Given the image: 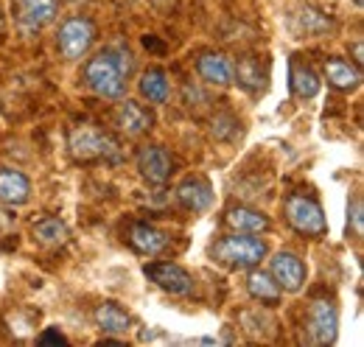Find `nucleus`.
Returning a JSON list of instances; mask_svg holds the SVG:
<instances>
[{
    "instance_id": "obj_1",
    "label": "nucleus",
    "mask_w": 364,
    "mask_h": 347,
    "mask_svg": "<svg viewBox=\"0 0 364 347\" xmlns=\"http://www.w3.org/2000/svg\"><path fill=\"white\" fill-rule=\"evenodd\" d=\"M132 53L121 45L95 53L85 68V82L101 98H121L127 90V76L132 73Z\"/></svg>"
},
{
    "instance_id": "obj_2",
    "label": "nucleus",
    "mask_w": 364,
    "mask_h": 347,
    "mask_svg": "<svg viewBox=\"0 0 364 347\" xmlns=\"http://www.w3.org/2000/svg\"><path fill=\"white\" fill-rule=\"evenodd\" d=\"M70 154L79 163H92V160H107V163H118L121 160V146L115 137H109L107 132L82 127V129L70 132Z\"/></svg>"
},
{
    "instance_id": "obj_3",
    "label": "nucleus",
    "mask_w": 364,
    "mask_h": 347,
    "mask_svg": "<svg viewBox=\"0 0 364 347\" xmlns=\"http://www.w3.org/2000/svg\"><path fill=\"white\" fill-rule=\"evenodd\" d=\"M213 255L222 260L225 266L232 269H250L255 263H261L267 255V241L252 238L250 233L244 235H228L213 247Z\"/></svg>"
},
{
    "instance_id": "obj_4",
    "label": "nucleus",
    "mask_w": 364,
    "mask_h": 347,
    "mask_svg": "<svg viewBox=\"0 0 364 347\" xmlns=\"http://www.w3.org/2000/svg\"><path fill=\"white\" fill-rule=\"evenodd\" d=\"M286 218L303 235H314L317 238V235H325V230H328V221H325L319 202L306 196V193H291L286 199Z\"/></svg>"
},
{
    "instance_id": "obj_5",
    "label": "nucleus",
    "mask_w": 364,
    "mask_h": 347,
    "mask_svg": "<svg viewBox=\"0 0 364 347\" xmlns=\"http://www.w3.org/2000/svg\"><path fill=\"white\" fill-rule=\"evenodd\" d=\"M56 43H59V50L65 59H82L95 43V26L87 17H73V20L62 23Z\"/></svg>"
},
{
    "instance_id": "obj_6",
    "label": "nucleus",
    "mask_w": 364,
    "mask_h": 347,
    "mask_svg": "<svg viewBox=\"0 0 364 347\" xmlns=\"http://www.w3.org/2000/svg\"><path fill=\"white\" fill-rule=\"evenodd\" d=\"M143 272L154 286H160L163 292H168L174 297H185L193 292V277L177 263H149Z\"/></svg>"
},
{
    "instance_id": "obj_7",
    "label": "nucleus",
    "mask_w": 364,
    "mask_h": 347,
    "mask_svg": "<svg viewBox=\"0 0 364 347\" xmlns=\"http://www.w3.org/2000/svg\"><path fill=\"white\" fill-rule=\"evenodd\" d=\"M137 171L149 185H163L174 171V157L163 146H143L137 154Z\"/></svg>"
},
{
    "instance_id": "obj_8",
    "label": "nucleus",
    "mask_w": 364,
    "mask_h": 347,
    "mask_svg": "<svg viewBox=\"0 0 364 347\" xmlns=\"http://www.w3.org/2000/svg\"><path fill=\"white\" fill-rule=\"evenodd\" d=\"M336 331H339V314L333 303L317 300L309 308V333L314 345H331L336 342Z\"/></svg>"
},
{
    "instance_id": "obj_9",
    "label": "nucleus",
    "mask_w": 364,
    "mask_h": 347,
    "mask_svg": "<svg viewBox=\"0 0 364 347\" xmlns=\"http://www.w3.org/2000/svg\"><path fill=\"white\" fill-rule=\"evenodd\" d=\"M269 274L283 292H300L303 283H306V263L294 252H277L272 258V272Z\"/></svg>"
},
{
    "instance_id": "obj_10",
    "label": "nucleus",
    "mask_w": 364,
    "mask_h": 347,
    "mask_svg": "<svg viewBox=\"0 0 364 347\" xmlns=\"http://www.w3.org/2000/svg\"><path fill=\"white\" fill-rule=\"evenodd\" d=\"M196 70L208 85L216 87H228L235 79V65L225 53H202L199 62H196Z\"/></svg>"
},
{
    "instance_id": "obj_11",
    "label": "nucleus",
    "mask_w": 364,
    "mask_h": 347,
    "mask_svg": "<svg viewBox=\"0 0 364 347\" xmlns=\"http://www.w3.org/2000/svg\"><path fill=\"white\" fill-rule=\"evenodd\" d=\"M177 199L188 210L202 213V210H208L213 205V188H210V182L205 176H191L177 188Z\"/></svg>"
},
{
    "instance_id": "obj_12",
    "label": "nucleus",
    "mask_w": 364,
    "mask_h": 347,
    "mask_svg": "<svg viewBox=\"0 0 364 347\" xmlns=\"http://www.w3.org/2000/svg\"><path fill=\"white\" fill-rule=\"evenodd\" d=\"M31 196L28 176L14 169H0V202L6 205H26Z\"/></svg>"
},
{
    "instance_id": "obj_13",
    "label": "nucleus",
    "mask_w": 364,
    "mask_h": 347,
    "mask_svg": "<svg viewBox=\"0 0 364 347\" xmlns=\"http://www.w3.org/2000/svg\"><path fill=\"white\" fill-rule=\"evenodd\" d=\"M151 124H154V115L143 104H137V101H124L121 104V110H118V127L127 132L129 137H137V134L149 132Z\"/></svg>"
},
{
    "instance_id": "obj_14",
    "label": "nucleus",
    "mask_w": 364,
    "mask_h": 347,
    "mask_svg": "<svg viewBox=\"0 0 364 347\" xmlns=\"http://www.w3.org/2000/svg\"><path fill=\"white\" fill-rule=\"evenodd\" d=\"M129 244L143 255H160L168 247V238H166V233H160L151 224H135L129 233Z\"/></svg>"
},
{
    "instance_id": "obj_15",
    "label": "nucleus",
    "mask_w": 364,
    "mask_h": 347,
    "mask_svg": "<svg viewBox=\"0 0 364 347\" xmlns=\"http://www.w3.org/2000/svg\"><path fill=\"white\" fill-rule=\"evenodd\" d=\"M228 224L235 233H250V235H261L269 230V218L264 216L261 210L252 208H232L228 210Z\"/></svg>"
},
{
    "instance_id": "obj_16",
    "label": "nucleus",
    "mask_w": 364,
    "mask_h": 347,
    "mask_svg": "<svg viewBox=\"0 0 364 347\" xmlns=\"http://www.w3.org/2000/svg\"><path fill=\"white\" fill-rule=\"evenodd\" d=\"M95 322H98V328H101L104 333H127L129 325H132L129 314L118 303H109V300L95 308Z\"/></svg>"
},
{
    "instance_id": "obj_17",
    "label": "nucleus",
    "mask_w": 364,
    "mask_h": 347,
    "mask_svg": "<svg viewBox=\"0 0 364 347\" xmlns=\"http://www.w3.org/2000/svg\"><path fill=\"white\" fill-rule=\"evenodd\" d=\"M325 76H328V82L336 87V90H356L359 82H362L359 68L350 65V62H345V59H336V56L325 62Z\"/></svg>"
},
{
    "instance_id": "obj_18",
    "label": "nucleus",
    "mask_w": 364,
    "mask_h": 347,
    "mask_svg": "<svg viewBox=\"0 0 364 347\" xmlns=\"http://www.w3.org/2000/svg\"><path fill=\"white\" fill-rule=\"evenodd\" d=\"M247 289H250V294L255 297V300H261V303L267 305H277L280 303V297H283V289L274 283V277L269 272H250V277H247Z\"/></svg>"
},
{
    "instance_id": "obj_19",
    "label": "nucleus",
    "mask_w": 364,
    "mask_h": 347,
    "mask_svg": "<svg viewBox=\"0 0 364 347\" xmlns=\"http://www.w3.org/2000/svg\"><path fill=\"white\" fill-rule=\"evenodd\" d=\"M23 23L31 28H43L56 17V0H17Z\"/></svg>"
},
{
    "instance_id": "obj_20",
    "label": "nucleus",
    "mask_w": 364,
    "mask_h": 347,
    "mask_svg": "<svg viewBox=\"0 0 364 347\" xmlns=\"http://www.w3.org/2000/svg\"><path fill=\"white\" fill-rule=\"evenodd\" d=\"M289 79H291V90H294V95L297 98H314L319 92V79L317 73L309 68V65H303L300 59H291V73H289Z\"/></svg>"
},
{
    "instance_id": "obj_21",
    "label": "nucleus",
    "mask_w": 364,
    "mask_h": 347,
    "mask_svg": "<svg viewBox=\"0 0 364 347\" xmlns=\"http://www.w3.org/2000/svg\"><path fill=\"white\" fill-rule=\"evenodd\" d=\"M34 238H37L43 247H62V244H68L70 230H68V224H65L62 218L48 216L34 224Z\"/></svg>"
},
{
    "instance_id": "obj_22",
    "label": "nucleus",
    "mask_w": 364,
    "mask_h": 347,
    "mask_svg": "<svg viewBox=\"0 0 364 347\" xmlns=\"http://www.w3.org/2000/svg\"><path fill=\"white\" fill-rule=\"evenodd\" d=\"M140 95L149 98L151 104H163L168 98V76H166V70H160V68L146 70L140 76Z\"/></svg>"
},
{
    "instance_id": "obj_23",
    "label": "nucleus",
    "mask_w": 364,
    "mask_h": 347,
    "mask_svg": "<svg viewBox=\"0 0 364 347\" xmlns=\"http://www.w3.org/2000/svg\"><path fill=\"white\" fill-rule=\"evenodd\" d=\"M297 26H300L303 34H311L314 37V34H325L331 28V20L325 14L314 11V9H306V11L297 14Z\"/></svg>"
},
{
    "instance_id": "obj_24",
    "label": "nucleus",
    "mask_w": 364,
    "mask_h": 347,
    "mask_svg": "<svg viewBox=\"0 0 364 347\" xmlns=\"http://www.w3.org/2000/svg\"><path fill=\"white\" fill-rule=\"evenodd\" d=\"M238 82L250 90H261L264 82H261V62L258 59H244L238 65Z\"/></svg>"
},
{
    "instance_id": "obj_25",
    "label": "nucleus",
    "mask_w": 364,
    "mask_h": 347,
    "mask_svg": "<svg viewBox=\"0 0 364 347\" xmlns=\"http://www.w3.org/2000/svg\"><path fill=\"white\" fill-rule=\"evenodd\" d=\"M238 124H235V118H230V115H216V121H213V134L216 137H230V129H235Z\"/></svg>"
},
{
    "instance_id": "obj_26",
    "label": "nucleus",
    "mask_w": 364,
    "mask_h": 347,
    "mask_svg": "<svg viewBox=\"0 0 364 347\" xmlns=\"http://www.w3.org/2000/svg\"><path fill=\"white\" fill-rule=\"evenodd\" d=\"M40 345H68V339L62 333H56V331H46L40 336Z\"/></svg>"
},
{
    "instance_id": "obj_27",
    "label": "nucleus",
    "mask_w": 364,
    "mask_h": 347,
    "mask_svg": "<svg viewBox=\"0 0 364 347\" xmlns=\"http://www.w3.org/2000/svg\"><path fill=\"white\" fill-rule=\"evenodd\" d=\"M353 227H356V233H362V199H353Z\"/></svg>"
},
{
    "instance_id": "obj_28",
    "label": "nucleus",
    "mask_w": 364,
    "mask_h": 347,
    "mask_svg": "<svg viewBox=\"0 0 364 347\" xmlns=\"http://www.w3.org/2000/svg\"><path fill=\"white\" fill-rule=\"evenodd\" d=\"M356 62L362 65V43H356Z\"/></svg>"
}]
</instances>
